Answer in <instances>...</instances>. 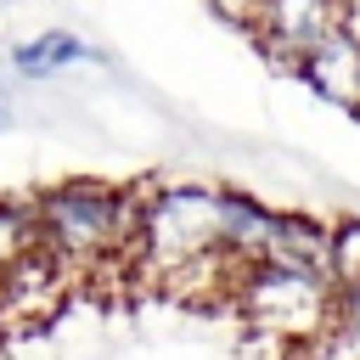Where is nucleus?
I'll return each mask as SVG.
<instances>
[{
	"label": "nucleus",
	"instance_id": "1",
	"mask_svg": "<svg viewBox=\"0 0 360 360\" xmlns=\"http://www.w3.org/2000/svg\"><path fill=\"white\" fill-rule=\"evenodd\" d=\"M146 197L152 191H118V186H101V180L51 186V191L34 197L39 248L62 270H84V264H107V259H135Z\"/></svg>",
	"mask_w": 360,
	"mask_h": 360
},
{
	"label": "nucleus",
	"instance_id": "2",
	"mask_svg": "<svg viewBox=\"0 0 360 360\" xmlns=\"http://www.w3.org/2000/svg\"><path fill=\"white\" fill-rule=\"evenodd\" d=\"M231 304L242 309V321L259 338H270L281 349H304L338 321V287L326 276L281 270V264H248Z\"/></svg>",
	"mask_w": 360,
	"mask_h": 360
},
{
	"label": "nucleus",
	"instance_id": "3",
	"mask_svg": "<svg viewBox=\"0 0 360 360\" xmlns=\"http://www.w3.org/2000/svg\"><path fill=\"white\" fill-rule=\"evenodd\" d=\"M219 208H225V191L214 186H158L141 214L135 264L158 270V281L197 264L202 253L219 248Z\"/></svg>",
	"mask_w": 360,
	"mask_h": 360
},
{
	"label": "nucleus",
	"instance_id": "4",
	"mask_svg": "<svg viewBox=\"0 0 360 360\" xmlns=\"http://www.w3.org/2000/svg\"><path fill=\"white\" fill-rule=\"evenodd\" d=\"M338 22H343V0H259L253 39L281 68H298Z\"/></svg>",
	"mask_w": 360,
	"mask_h": 360
},
{
	"label": "nucleus",
	"instance_id": "5",
	"mask_svg": "<svg viewBox=\"0 0 360 360\" xmlns=\"http://www.w3.org/2000/svg\"><path fill=\"white\" fill-rule=\"evenodd\" d=\"M309 90H321L326 101H338V107H349V112H360V39L338 22L298 68H292Z\"/></svg>",
	"mask_w": 360,
	"mask_h": 360
},
{
	"label": "nucleus",
	"instance_id": "6",
	"mask_svg": "<svg viewBox=\"0 0 360 360\" xmlns=\"http://www.w3.org/2000/svg\"><path fill=\"white\" fill-rule=\"evenodd\" d=\"M259 264L326 276V264H332V225H315V219H304V214H276L270 231H264ZM326 281H332V276H326Z\"/></svg>",
	"mask_w": 360,
	"mask_h": 360
},
{
	"label": "nucleus",
	"instance_id": "7",
	"mask_svg": "<svg viewBox=\"0 0 360 360\" xmlns=\"http://www.w3.org/2000/svg\"><path fill=\"white\" fill-rule=\"evenodd\" d=\"M96 51L79 39V34H39V39H28V45H17L11 51V62H17V73H28V79H45V73H56V68H68V62H90Z\"/></svg>",
	"mask_w": 360,
	"mask_h": 360
},
{
	"label": "nucleus",
	"instance_id": "8",
	"mask_svg": "<svg viewBox=\"0 0 360 360\" xmlns=\"http://www.w3.org/2000/svg\"><path fill=\"white\" fill-rule=\"evenodd\" d=\"M34 248H39L34 197H28V202H17V197H0V276H6L17 259H28Z\"/></svg>",
	"mask_w": 360,
	"mask_h": 360
},
{
	"label": "nucleus",
	"instance_id": "9",
	"mask_svg": "<svg viewBox=\"0 0 360 360\" xmlns=\"http://www.w3.org/2000/svg\"><path fill=\"white\" fill-rule=\"evenodd\" d=\"M326 276H332L338 292L360 287V219H338L332 225V264H326Z\"/></svg>",
	"mask_w": 360,
	"mask_h": 360
}]
</instances>
